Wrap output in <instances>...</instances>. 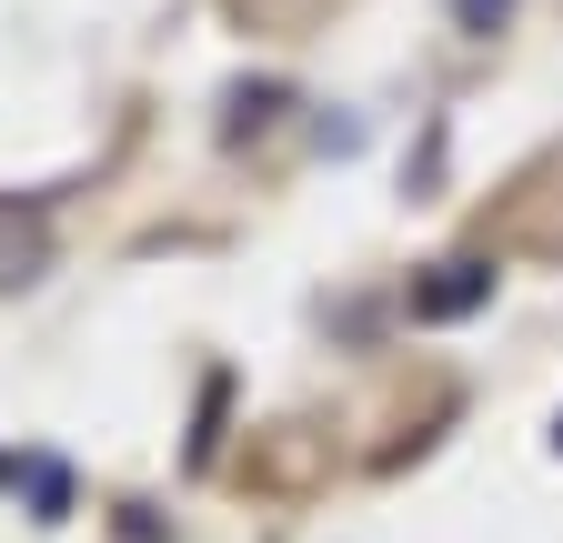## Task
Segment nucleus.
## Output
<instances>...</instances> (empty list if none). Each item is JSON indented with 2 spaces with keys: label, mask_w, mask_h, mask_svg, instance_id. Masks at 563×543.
<instances>
[{
  "label": "nucleus",
  "mask_w": 563,
  "mask_h": 543,
  "mask_svg": "<svg viewBox=\"0 0 563 543\" xmlns=\"http://www.w3.org/2000/svg\"><path fill=\"white\" fill-rule=\"evenodd\" d=\"M493 302V262H443L433 282H412V322H463Z\"/></svg>",
  "instance_id": "obj_1"
},
{
  "label": "nucleus",
  "mask_w": 563,
  "mask_h": 543,
  "mask_svg": "<svg viewBox=\"0 0 563 543\" xmlns=\"http://www.w3.org/2000/svg\"><path fill=\"white\" fill-rule=\"evenodd\" d=\"M504 11H514V0H453V21H463V31H493Z\"/></svg>",
  "instance_id": "obj_2"
}]
</instances>
